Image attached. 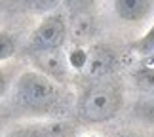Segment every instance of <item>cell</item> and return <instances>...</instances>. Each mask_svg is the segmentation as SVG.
Listing matches in <instances>:
<instances>
[{"label":"cell","instance_id":"11","mask_svg":"<svg viewBox=\"0 0 154 137\" xmlns=\"http://www.w3.org/2000/svg\"><path fill=\"white\" fill-rule=\"evenodd\" d=\"M131 48L139 53V55H150V53L154 51V23H152V27H150L149 31H146Z\"/></svg>","mask_w":154,"mask_h":137},{"label":"cell","instance_id":"4","mask_svg":"<svg viewBox=\"0 0 154 137\" xmlns=\"http://www.w3.org/2000/svg\"><path fill=\"white\" fill-rule=\"evenodd\" d=\"M116 67V53L106 46H93L88 51L86 69L93 78H106Z\"/></svg>","mask_w":154,"mask_h":137},{"label":"cell","instance_id":"2","mask_svg":"<svg viewBox=\"0 0 154 137\" xmlns=\"http://www.w3.org/2000/svg\"><path fill=\"white\" fill-rule=\"evenodd\" d=\"M11 99L23 111L44 112L53 109L59 101V88L48 74L40 70H27L15 80Z\"/></svg>","mask_w":154,"mask_h":137},{"label":"cell","instance_id":"14","mask_svg":"<svg viewBox=\"0 0 154 137\" xmlns=\"http://www.w3.org/2000/svg\"><path fill=\"white\" fill-rule=\"evenodd\" d=\"M6 92H8V76L2 69H0V97H4Z\"/></svg>","mask_w":154,"mask_h":137},{"label":"cell","instance_id":"6","mask_svg":"<svg viewBox=\"0 0 154 137\" xmlns=\"http://www.w3.org/2000/svg\"><path fill=\"white\" fill-rule=\"evenodd\" d=\"M67 126L61 122L51 124H31V126H19L8 132L4 137H65Z\"/></svg>","mask_w":154,"mask_h":137},{"label":"cell","instance_id":"1","mask_svg":"<svg viewBox=\"0 0 154 137\" xmlns=\"http://www.w3.org/2000/svg\"><path fill=\"white\" fill-rule=\"evenodd\" d=\"M124 107V90L116 80L97 78L78 101V116L86 124H103L112 120Z\"/></svg>","mask_w":154,"mask_h":137},{"label":"cell","instance_id":"15","mask_svg":"<svg viewBox=\"0 0 154 137\" xmlns=\"http://www.w3.org/2000/svg\"><path fill=\"white\" fill-rule=\"evenodd\" d=\"M116 137H143V135L133 133V132H126V133H120V135H116Z\"/></svg>","mask_w":154,"mask_h":137},{"label":"cell","instance_id":"10","mask_svg":"<svg viewBox=\"0 0 154 137\" xmlns=\"http://www.w3.org/2000/svg\"><path fill=\"white\" fill-rule=\"evenodd\" d=\"M15 51H17L15 36L8 31H0V63L11 59L15 55Z\"/></svg>","mask_w":154,"mask_h":137},{"label":"cell","instance_id":"16","mask_svg":"<svg viewBox=\"0 0 154 137\" xmlns=\"http://www.w3.org/2000/svg\"><path fill=\"white\" fill-rule=\"evenodd\" d=\"M90 137H95V135H90Z\"/></svg>","mask_w":154,"mask_h":137},{"label":"cell","instance_id":"13","mask_svg":"<svg viewBox=\"0 0 154 137\" xmlns=\"http://www.w3.org/2000/svg\"><path fill=\"white\" fill-rule=\"evenodd\" d=\"M63 4L72 15V14H80V11H88L91 8L93 0H63Z\"/></svg>","mask_w":154,"mask_h":137},{"label":"cell","instance_id":"7","mask_svg":"<svg viewBox=\"0 0 154 137\" xmlns=\"http://www.w3.org/2000/svg\"><path fill=\"white\" fill-rule=\"evenodd\" d=\"M69 31L74 36V40H80V42L90 38L93 33V17L90 15V11H80V14L70 15Z\"/></svg>","mask_w":154,"mask_h":137},{"label":"cell","instance_id":"3","mask_svg":"<svg viewBox=\"0 0 154 137\" xmlns=\"http://www.w3.org/2000/svg\"><path fill=\"white\" fill-rule=\"evenodd\" d=\"M67 34L69 25L65 23V17L61 14H48L29 36V50L36 55L57 51L65 44Z\"/></svg>","mask_w":154,"mask_h":137},{"label":"cell","instance_id":"9","mask_svg":"<svg viewBox=\"0 0 154 137\" xmlns=\"http://www.w3.org/2000/svg\"><path fill=\"white\" fill-rule=\"evenodd\" d=\"M133 82L143 92L152 93L154 92V65H146V67L137 69L133 73Z\"/></svg>","mask_w":154,"mask_h":137},{"label":"cell","instance_id":"8","mask_svg":"<svg viewBox=\"0 0 154 137\" xmlns=\"http://www.w3.org/2000/svg\"><path fill=\"white\" fill-rule=\"evenodd\" d=\"M63 0H15L23 10L32 11V14H53V10Z\"/></svg>","mask_w":154,"mask_h":137},{"label":"cell","instance_id":"12","mask_svg":"<svg viewBox=\"0 0 154 137\" xmlns=\"http://www.w3.org/2000/svg\"><path fill=\"white\" fill-rule=\"evenodd\" d=\"M135 114L143 122L154 124V97H145L135 105Z\"/></svg>","mask_w":154,"mask_h":137},{"label":"cell","instance_id":"5","mask_svg":"<svg viewBox=\"0 0 154 137\" xmlns=\"http://www.w3.org/2000/svg\"><path fill=\"white\" fill-rule=\"evenodd\" d=\"M114 14L124 23H141L150 15L152 0H112Z\"/></svg>","mask_w":154,"mask_h":137}]
</instances>
